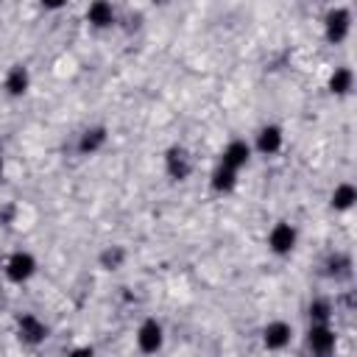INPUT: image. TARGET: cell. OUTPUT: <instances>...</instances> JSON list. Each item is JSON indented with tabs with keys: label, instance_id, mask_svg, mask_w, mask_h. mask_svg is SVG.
Masks as SVG:
<instances>
[{
	"label": "cell",
	"instance_id": "cell-1",
	"mask_svg": "<svg viewBox=\"0 0 357 357\" xmlns=\"http://www.w3.org/2000/svg\"><path fill=\"white\" fill-rule=\"evenodd\" d=\"M36 268H39L36 257H33L31 251H22V248L11 251V254L3 259V276H6L11 284H25V282H31V279L36 276Z\"/></svg>",
	"mask_w": 357,
	"mask_h": 357
},
{
	"label": "cell",
	"instance_id": "cell-2",
	"mask_svg": "<svg viewBox=\"0 0 357 357\" xmlns=\"http://www.w3.org/2000/svg\"><path fill=\"white\" fill-rule=\"evenodd\" d=\"M268 251L276 254V257H290L298 245V229L290 223V220H276L271 229H268Z\"/></svg>",
	"mask_w": 357,
	"mask_h": 357
},
{
	"label": "cell",
	"instance_id": "cell-3",
	"mask_svg": "<svg viewBox=\"0 0 357 357\" xmlns=\"http://www.w3.org/2000/svg\"><path fill=\"white\" fill-rule=\"evenodd\" d=\"M134 340H137V349L142 354L162 351V346H165V326H162V321L153 318V315L151 318H142L139 326H137V332H134Z\"/></svg>",
	"mask_w": 357,
	"mask_h": 357
},
{
	"label": "cell",
	"instance_id": "cell-4",
	"mask_svg": "<svg viewBox=\"0 0 357 357\" xmlns=\"http://www.w3.org/2000/svg\"><path fill=\"white\" fill-rule=\"evenodd\" d=\"M351 33V11L346 6H335L326 11L324 17V36L329 45H340L346 42Z\"/></svg>",
	"mask_w": 357,
	"mask_h": 357
},
{
	"label": "cell",
	"instance_id": "cell-5",
	"mask_svg": "<svg viewBox=\"0 0 357 357\" xmlns=\"http://www.w3.org/2000/svg\"><path fill=\"white\" fill-rule=\"evenodd\" d=\"M192 153L184 148V145H170L165 151V173L173 178V181H187L192 176Z\"/></svg>",
	"mask_w": 357,
	"mask_h": 357
},
{
	"label": "cell",
	"instance_id": "cell-6",
	"mask_svg": "<svg viewBox=\"0 0 357 357\" xmlns=\"http://www.w3.org/2000/svg\"><path fill=\"white\" fill-rule=\"evenodd\" d=\"M47 324L36 315V312H22V315H17V337L22 340V343H28V346H39V343H45L47 340Z\"/></svg>",
	"mask_w": 357,
	"mask_h": 357
},
{
	"label": "cell",
	"instance_id": "cell-7",
	"mask_svg": "<svg viewBox=\"0 0 357 357\" xmlns=\"http://www.w3.org/2000/svg\"><path fill=\"white\" fill-rule=\"evenodd\" d=\"M282 148H284V131H282L276 123H268V126H262V128L254 134L251 151H257L259 156H276Z\"/></svg>",
	"mask_w": 357,
	"mask_h": 357
},
{
	"label": "cell",
	"instance_id": "cell-8",
	"mask_svg": "<svg viewBox=\"0 0 357 357\" xmlns=\"http://www.w3.org/2000/svg\"><path fill=\"white\" fill-rule=\"evenodd\" d=\"M290 340H293V324L276 318V321H268L262 326V346L268 351H282L290 346Z\"/></svg>",
	"mask_w": 357,
	"mask_h": 357
},
{
	"label": "cell",
	"instance_id": "cell-9",
	"mask_svg": "<svg viewBox=\"0 0 357 357\" xmlns=\"http://www.w3.org/2000/svg\"><path fill=\"white\" fill-rule=\"evenodd\" d=\"M84 17H86L89 28H95V31H109L117 22V11H114L112 0H89Z\"/></svg>",
	"mask_w": 357,
	"mask_h": 357
},
{
	"label": "cell",
	"instance_id": "cell-10",
	"mask_svg": "<svg viewBox=\"0 0 357 357\" xmlns=\"http://www.w3.org/2000/svg\"><path fill=\"white\" fill-rule=\"evenodd\" d=\"M335 343H337V335L332 329V324H310L307 329V346L312 354H332L335 351Z\"/></svg>",
	"mask_w": 357,
	"mask_h": 357
},
{
	"label": "cell",
	"instance_id": "cell-11",
	"mask_svg": "<svg viewBox=\"0 0 357 357\" xmlns=\"http://www.w3.org/2000/svg\"><path fill=\"white\" fill-rule=\"evenodd\" d=\"M251 142H245V139H240V137H234V139H229L226 145H223V151H220V165H226V167H231V170H243L248 162H251Z\"/></svg>",
	"mask_w": 357,
	"mask_h": 357
},
{
	"label": "cell",
	"instance_id": "cell-12",
	"mask_svg": "<svg viewBox=\"0 0 357 357\" xmlns=\"http://www.w3.org/2000/svg\"><path fill=\"white\" fill-rule=\"evenodd\" d=\"M106 142H109V131H106V126H89V128H84V131L78 134L75 151H78L81 156H95L98 151L106 148Z\"/></svg>",
	"mask_w": 357,
	"mask_h": 357
},
{
	"label": "cell",
	"instance_id": "cell-13",
	"mask_svg": "<svg viewBox=\"0 0 357 357\" xmlns=\"http://www.w3.org/2000/svg\"><path fill=\"white\" fill-rule=\"evenodd\" d=\"M3 89L8 98H22L31 89V70L25 64H11L3 78Z\"/></svg>",
	"mask_w": 357,
	"mask_h": 357
},
{
	"label": "cell",
	"instance_id": "cell-14",
	"mask_svg": "<svg viewBox=\"0 0 357 357\" xmlns=\"http://www.w3.org/2000/svg\"><path fill=\"white\" fill-rule=\"evenodd\" d=\"M237 178H240V170H231V167H226V165L218 162V167H215L212 176H209V187H212V192H218V195H229V192L237 187Z\"/></svg>",
	"mask_w": 357,
	"mask_h": 357
},
{
	"label": "cell",
	"instance_id": "cell-15",
	"mask_svg": "<svg viewBox=\"0 0 357 357\" xmlns=\"http://www.w3.org/2000/svg\"><path fill=\"white\" fill-rule=\"evenodd\" d=\"M354 201H357V187H354L351 181L335 184V190H332V195H329V206H332L335 212H349V209L354 206Z\"/></svg>",
	"mask_w": 357,
	"mask_h": 357
},
{
	"label": "cell",
	"instance_id": "cell-16",
	"mask_svg": "<svg viewBox=\"0 0 357 357\" xmlns=\"http://www.w3.org/2000/svg\"><path fill=\"white\" fill-rule=\"evenodd\" d=\"M329 92L332 95H337V98H343V95H349L351 92V86H354V73H351V67H335L332 70V75H329Z\"/></svg>",
	"mask_w": 357,
	"mask_h": 357
},
{
	"label": "cell",
	"instance_id": "cell-17",
	"mask_svg": "<svg viewBox=\"0 0 357 357\" xmlns=\"http://www.w3.org/2000/svg\"><path fill=\"white\" fill-rule=\"evenodd\" d=\"M126 259H128V251L123 248V245H106L100 254H98V265L103 268V271H120L123 265H126Z\"/></svg>",
	"mask_w": 357,
	"mask_h": 357
},
{
	"label": "cell",
	"instance_id": "cell-18",
	"mask_svg": "<svg viewBox=\"0 0 357 357\" xmlns=\"http://www.w3.org/2000/svg\"><path fill=\"white\" fill-rule=\"evenodd\" d=\"M307 315H310V324H332V304L324 298H315L310 304Z\"/></svg>",
	"mask_w": 357,
	"mask_h": 357
},
{
	"label": "cell",
	"instance_id": "cell-19",
	"mask_svg": "<svg viewBox=\"0 0 357 357\" xmlns=\"http://www.w3.org/2000/svg\"><path fill=\"white\" fill-rule=\"evenodd\" d=\"M67 3H70V0H39V6H42L45 11H61Z\"/></svg>",
	"mask_w": 357,
	"mask_h": 357
},
{
	"label": "cell",
	"instance_id": "cell-20",
	"mask_svg": "<svg viewBox=\"0 0 357 357\" xmlns=\"http://www.w3.org/2000/svg\"><path fill=\"white\" fill-rule=\"evenodd\" d=\"M3 170H6V162H3V156H0V176H3Z\"/></svg>",
	"mask_w": 357,
	"mask_h": 357
},
{
	"label": "cell",
	"instance_id": "cell-21",
	"mask_svg": "<svg viewBox=\"0 0 357 357\" xmlns=\"http://www.w3.org/2000/svg\"><path fill=\"white\" fill-rule=\"evenodd\" d=\"M153 3H167V0H153Z\"/></svg>",
	"mask_w": 357,
	"mask_h": 357
}]
</instances>
